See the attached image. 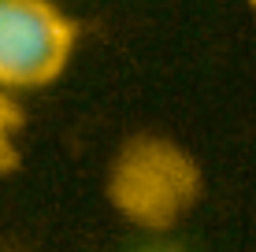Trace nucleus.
<instances>
[{
	"mask_svg": "<svg viewBox=\"0 0 256 252\" xmlns=\"http://www.w3.org/2000/svg\"><path fill=\"white\" fill-rule=\"evenodd\" d=\"M200 193V171L167 137H134L112 163L108 197L119 215L145 230H171Z\"/></svg>",
	"mask_w": 256,
	"mask_h": 252,
	"instance_id": "obj_1",
	"label": "nucleus"
},
{
	"mask_svg": "<svg viewBox=\"0 0 256 252\" xmlns=\"http://www.w3.org/2000/svg\"><path fill=\"white\" fill-rule=\"evenodd\" d=\"M148 252H174V249H148Z\"/></svg>",
	"mask_w": 256,
	"mask_h": 252,
	"instance_id": "obj_4",
	"label": "nucleus"
},
{
	"mask_svg": "<svg viewBox=\"0 0 256 252\" xmlns=\"http://www.w3.org/2000/svg\"><path fill=\"white\" fill-rule=\"evenodd\" d=\"M19 130H22L19 104L8 97V89H0V175L19 167V145H15Z\"/></svg>",
	"mask_w": 256,
	"mask_h": 252,
	"instance_id": "obj_3",
	"label": "nucleus"
},
{
	"mask_svg": "<svg viewBox=\"0 0 256 252\" xmlns=\"http://www.w3.org/2000/svg\"><path fill=\"white\" fill-rule=\"evenodd\" d=\"M74 22L52 0H0V89H38L64 74Z\"/></svg>",
	"mask_w": 256,
	"mask_h": 252,
	"instance_id": "obj_2",
	"label": "nucleus"
},
{
	"mask_svg": "<svg viewBox=\"0 0 256 252\" xmlns=\"http://www.w3.org/2000/svg\"><path fill=\"white\" fill-rule=\"evenodd\" d=\"M249 4H252V7H256V0H249Z\"/></svg>",
	"mask_w": 256,
	"mask_h": 252,
	"instance_id": "obj_5",
	"label": "nucleus"
}]
</instances>
